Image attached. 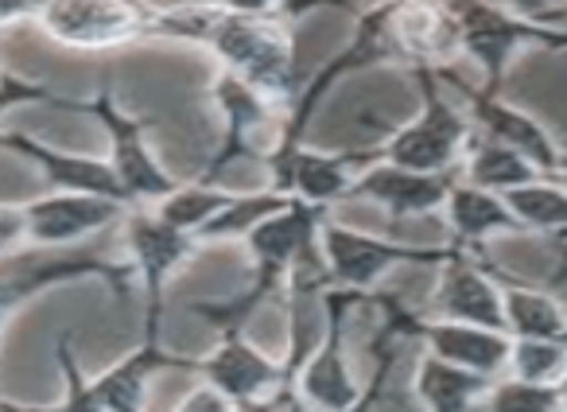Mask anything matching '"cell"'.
Here are the masks:
<instances>
[{
    "mask_svg": "<svg viewBox=\"0 0 567 412\" xmlns=\"http://www.w3.org/2000/svg\"><path fill=\"white\" fill-rule=\"evenodd\" d=\"M203 48L218 59L221 71L245 79L284 113L300 94L303 74L296 66V43L280 17H234L221 9Z\"/></svg>",
    "mask_w": 567,
    "mask_h": 412,
    "instance_id": "cell-1",
    "label": "cell"
},
{
    "mask_svg": "<svg viewBox=\"0 0 567 412\" xmlns=\"http://www.w3.org/2000/svg\"><path fill=\"white\" fill-rule=\"evenodd\" d=\"M79 280H102L113 288V296H125L133 285V265L105 249H32V254L0 257V331L9 327L24 303L51 288L79 285Z\"/></svg>",
    "mask_w": 567,
    "mask_h": 412,
    "instance_id": "cell-2",
    "label": "cell"
},
{
    "mask_svg": "<svg viewBox=\"0 0 567 412\" xmlns=\"http://www.w3.org/2000/svg\"><path fill=\"white\" fill-rule=\"evenodd\" d=\"M412 79L420 82V113L412 121H404L396 133H389L378 144L381 159L409 172H458L466 148L474 141V125L466 117L463 105H455L443 94V82L435 71H412Z\"/></svg>",
    "mask_w": 567,
    "mask_h": 412,
    "instance_id": "cell-3",
    "label": "cell"
},
{
    "mask_svg": "<svg viewBox=\"0 0 567 412\" xmlns=\"http://www.w3.org/2000/svg\"><path fill=\"white\" fill-rule=\"evenodd\" d=\"M319 249H323L331 285L350 288V292H373L378 280L393 269H443L451 257L463 254V246L455 241L424 246V241L373 238V234L342 226L334 218H327L319 230Z\"/></svg>",
    "mask_w": 567,
    "mask_h": 412,
    "instance_id": "cell-4",
    "label": "cell"
},
{
    "mask_svg": "<svg viewBox=\"0 0 567 412\" xmlns=\"http://www.w3.org/2000/svg\"><path fill=\"white\" fill-rule=\"evenodd\" d=\"M362 303H373V292H350L331 285L323 292V339L311 350L303 370L296 373V401L300 412H350L362 396L347 358V323Z\"/></svg>",
    "mask_w": 567,
    "mask_h": 412,
    "instance_id": "cell-5",
    "label": "cell"
},
{
    "mask_svg": "<svg viewBox=\"0 0 567 412\" xmlns=\"http://www.w3.org/2000/svg\"><path fill=\"white\" fill-rule=\"evenodd\" d=\"M210 102L218 105L221 121H226V133H221L218 148L210 152V159H206L203 172H198L195 179L221 187V172H226V167L241 164V159H260V164H265L276 136H280L284 110L229 71L214 74Z\"/></svg>",
    "mask_w": 567,
    "mask_h": 412,
    "instance_id": "cell-6",
    "label": "cell"
},
{
    "mask_svg": "<svg viewBox=\"0 0 567 412\" xmlns=\"http://www.w3.org/2000/svg\"><path fill=\"white\" fill-rule=\"evenodd\" d=\"M121 226H125V261L133 265V277L141 280L144 292V339H159L167 285L179 277L183 265L203 254V241L167 226L152 206H128Z\"/></svg>",
    "mask_w": 567,
    "mask_h": 412,
    "instance_id": "cell-7",
    "label": "cell"
},
{
    "mask_svg": "<svg viewBox=\"0 0 567 412\" xmlns=\"http://www.w3.org/2000/svg\"><path fill=\"white\" fill-rule=\"evenodd\" d=\"M79 113H90V117L105 128V136H110V164L128 206H156L159 198L179 187V179H175L156 159V152H152L148 121L121 110L117 90L113 86H102L97 94L82 97Z\"/></svg>",
    "mask_w": 567,
    "mask_h": 412,
    "instance_id": "cell-8",
    "label": "cell"
},
{
    "mask_svg": "<svg viewBox=\"0 0 567 412\" xmlns=\"http://www.w3.org/2000/svg\"><path fill=\"white\" fill-rule=\"evenodd\" d=\"M156 9L144 0H48L40 32L71 51H113L148 40Z\"/></svg>",
    "mask_w": 567,
    "mask_h": 412,
    "instance_id": "cell-9",
    "label": "cell"
},
{
    "mask_svg": "<svg viewBox=\"0 0 567 412\" xmlns=\"http://www.w3.org/2000/svg\"><path fill=\"white\" fill-rule=\"evenodd\" d=\"M435 74H440L443 86L455 90L466 117H471V125L478 128L482 136L509 144V148H517L525 159H533V164L540 167V175L559 179V172H564V164H567V152H564V144H556V136H551L533 113L502 102V94H486L482 86H471L455 66L435 71Z\"/></svg>",
    "mask_w": 567,
    "mask_h": 412,
    "instance_id": "cell-10",
    "label": "cell"
},
{
    "mask_svg": "<svg viewBox=\"0 0 567 412\" xmlns=\"http://www.w3.org/2000/svg\"><path fill=\"white\" fill-rule=\"evenodd\" d=\"M198 381L214 385L234 404L265 401V396H284V362H276L260 347H252L245 339V327H226V331H218V342L198 358Z\"/></svg>",
    "mask_w": 567,
    "mask_h": 412,
    "instance_id": "cell-11",
    "label": "cell"
},
{
    "mask_svg": "<svg viewBox=\"0 0 567 412\" xmlns=\"http://www.w3.org/2000/svg\"><path fill=\"white\" fill-rule=\"evenodd\" d=\"M381 159V148H350V152H323V148H296L276 172H268L265 187H276L284 195L303 198L316 206H339L350 198L354 179L365 167Z\"/></svg>",
    "mask_w": 567,
    "mask_h": 412,
    "instance_id": "cell-12",
    "label": "cell"
},
{
    "mask_svg": "<svg viewBox=\"0 0 567 412\" xmlns=\"http://www.w3.org/2000/svg\"><path fill=\"white\" fill-rule=\"evenodd\" d=\"M125 203L102 195H74V190H51L43 198L24 203L28 241L35 249H74L94 234L125 223Z\"/></svg>",
    "mask_w": 567,
    "mask_h": 412,
    "instance_id": "cell-13",
    "label": "cell"
},
{
    "mask_svg": "<svg viewBox=\"0 0 567 412\" xmlns=\"http://www.w3.org/2000/svg\"><path fill=\"white\" fill-rule=\"evenodd\" d=\"M455 179L458 172H409L389 159H373L354 179L350 198H370L393 223H409V218L443 215V203H447Z\"/></svg>",
    "mask_w": 567,
    "mask_h": 412,
    "instance_id": "cell-14",
    "label": "cell"
},
{
    "mask_svg": "<svg viewBox=\"0 0 567 412\" xmlns=\"http://www.w3.org/2000/svg\"><path fill=\"white\" fill-rule=\"evenodd\" d=\"M432 319H455V323L505 331L502 280L478 254L463 249L440 269V285L432 292Z\"/></svg>",
    "mask_w": 567,
    "mask_h": 412,
    "instance_id": "cell-15",
    "label": "cell"
},
{
    "mask_svg": "<svg viewBox=\"0 0 567 412\" xmlns=\"http://www.w3.org/2000/svg\"><path fill=\"white\" fill-rule=\"evenodd\" d=\"M0 148L12 152V156H20V159H28L32 167H40L43 179L51 183V190L102 195V198H117V203H125L110 159L86 156V152H63V148H55V144L40 141V136L24 133V128H0Z\"/></svg>",
    "mask_w": 567,
    "mask_h": 412,
    "instance_id": "cell-16",
    "label": "cell"
},
{
    "mask_svg": "<svg viewBox=\"0 0 567 412\" xmlns=\"http://www.w3.org/2000/svg\"><path fill=\"white\" fill-rule=\"evenodd\" d=\"M159 373H195L198 378V358L172 354L159 347V339H141L133 354L90 378V393L105 412H148V385Z\"/></svg>",
    "mask_w": 567,
    "mask_h": 412,
    "instance_id": "cell-17",
    "label": "cell"
},
{
    "mask_svg": "<svg viewBox=\"0 0 567 412\" xmlns=\"http://www.w3.org/2000/svg\"><path fill=\"white\" fill-rule=\"evenodd\" d=\"M393 43L404 71H447L455 66V59H463L458 28L440 0L396 4Z\"/></svg>",
    "mask_w": 567,
    "mask_h": 412,
    "instance_id": "cell-18",
    "label": "cell"
},
{
    "mask_svg": "<svg viewBox=\"0 0 567 412\" xmlns=\"http://www.w3.org/2000/svg\"><path fill=\"white\" fill-rule=\"evenodd\" d=\"M443 218H447L451 241L471 254H478L494 234H525V226L517 223L502 195L474 187L466 179H455L447 203H443Z\"/></svg>",
    "mask_w": 567,
    "mask_h": 412,
    "instance_id": "cell-19",
    "label": "cell"
},
{
    "mask_svg": "<svg viewBox=\"0 0 567 412\" xmlns=\"http://www.w3.org/2000/svg\"><path fill=\"white\" fill-rule=\"evenodd\" d=\"M489 381L494 378L451 365L424 350L416 373H412V393L424 404V412H482V396H486Z\"/></svg>",
    "mask_w": 567,
    "mask_h": 412,
    "instance_id": "cell-20",
    "label": "cell"
},
{
    "mask_svg": "<svg viewBox=\"0 0 567 412\" xmlns=\"http://www.w3.org/2000/svg\"><path fill=\"white\" fill-rule=\"evenodd\" d=\"M458 179L474 183L482 190H494V195H509L517 187H528V183L544 179L540 167L533 159H525L517 148L502 141H489L474 128V141L466 148L463 164H458Z\"/></svg>",
    "mask_w": 567,
    "mask_h": 412,
    "instance_id": "cell-21",
    "label": "cell"
},
{
    "mask_svg": "<svg viewBox=\"0 0 567 412\" xmlns=\"http://www.w3.org/2000/svg\"><path fill=\"white\" fill-rule=\"evenodd\" d=\"M502 308H505V334H509V339L567 342V311L559 308L556 296L544 292V288L505 285Z\"/></svg>",
    "mask_w": 567,
    "mask_h": 412,
    "instance_id": "cell-22",
    "label": "cell"
},
{
    "mask_svg": "<svg viewBox=\"0 0 567 412\" xmlns=\"http://www.w3.org/2000/svg\"><path fill=\"white\" fill-rule=\"evenodd\" d=\"M525 234H540V238H567V187L559 179H536L528 187H517L502 195Z\"/></svg>",
    "mask_w": 567,
    "mask_h": 412,
    "instance_id": "cell-23",
    "label": "cell"
},
{
    "mask_svg": "<svg viewBox=\"0 0 567 412\" xmlns=\"http://www.w3.org/2000/svg\"><path fill=\"white\" fill-rule=\"evenodd\" d=\"M229 198H234V190L190 179V183H179L172 195L159 198L152 210H156L167 226H175V230H183V234H195V238H198V234H203L206 226H210L214 218L226 210Z\"/></svg>",
    "mask_w": 567,
    "mask_h": 412,
    "instance_id": "cell-24",
    "label": "cell"
},
{
    "mask_svg": "<svg viewBox=\"0 0 567 412\" xmlns=\"http://www.w3.org/2000/svg\"><path fill=\"white\" fill-rule=\"evenodd\" d=\"M288 198H292V195H284V190H276V187L234 190V198L226 203V210H221V215L214 218L203 234H198V241H203V246H214V241H241L252 226H260L268 215L284 210V206H288Z\"/></svg>",
    "mask_w": 567,
    "mask_h": 412,
    "instance_id": "cell-25",
    "label": "cell"
},
{
    "mask_svg": "<svg viewBox=\"0 0 567 412\" xmlns=\"http://www.w3.org/2000/svg\"><path fill=\"white\" fill-rule=\"evenodd\" d=\"M482 412H564L559 385H540L525 378H494L482 396Z\"/></svg>",
    "mask_w": 567,
    "mask_h": 412,
    "instance_id": "cell-26",
    "label": "cell"
},
{
    "mask_svg": "<svg viewBox=\"0 0 567 412\" xmlns=\"http://www.w3.org/2000/svg\"><path fill=\"white\" fill-rule=\"evenodd\" d=\"M513 378L540 381V385H559L567 373V342H544V339H513L509 370Z\"/></svg>",
    "mask_w": 567,
    "mask_h": 412,
    "instance_id": "cell-27",
    "label": "cell"
},
{
    "mask_svg": "<svg viewBox=\"0 0 567 412\" xmlns=\"http://www.w3.org/2000/svg\"><path fill=\"white\" fill-rule=\"evenodd\" d=\"M55 365H59V378H63V401L48 404V412H105L97 404V396L90 393V378L82 373L71 334H59L55 339Z\"/></svg>",
    "mask_w": 567,
    "mask_h": 412,
    "instance_id": "cell-28",
    "label": "cell"
},
{
    "mask_svg": "<svg viewBox=\"0 0 567 412\" xmlns=\"http://www.w3.org/2000/svg\"><path fill=\"white\" fill-rule=\"evenodd\" d=\"M20 105H59V110H74L79 113L82 97H66L59 90H51L48 82H35L24 79V74H12V71H0V117Z\"/></svg>",
    "mask_w": 567,
    "mask_h": 412,
    "instance_id": "cell-29",
    "label": "cell"
},
{
    "mask_svg": "<svg viewBox=\"0 0 567 412\" xmlns=\"http://www.w3.org/2000/svg\"><path fill=\"white\" fill-rule=\"evenodd\" d=\"M32 246L28 241L24 203H0V257H17Z\"/></svg>",
    "mask_w": 567,
    "mask_h": 412,
    "instance_id": "cell-30",
    "label": "cell"
},
{
    "mask_svg": "<svg viewBox=\"0 0 567 412\" xmlns=\"http://www.w3.org/2000/svg\"><path fill=\"white\" fill-rule=\"evenodd\" d=\"M175 412H234V401H229V396H221L214 385H206V381H198V385L183 396Z\"/></svg>",
    "mask_w": 567,
    "mask_h": 412,
    "instance_id": "cell-31",
    "label": "cell"
},
{
    "mask_svg": "<svg viewBox=\"0 0 567 412\" xmlns=\"http://www.w3.org/2000/svg\"><path fill=\"white\" fill-rule=\"evenodd\" d=\"M48 0H0V32L17 24H35Z\"/></svg>",
    "mask_w": 567,
    "mask_h": 412,
    "instance_id": "cell-32",
    "label": "cell"
},
{
    "mask_svg": "<svg viewBox=\"0 0 567 412\" xmlns=\"http://www.w3.org/2000/svg\"><path fill=\"white\" fill-rule=\"evenodd\" d=\"M234 17H280V0H214Z\"/></svg>",
    "mask_w": 567,
    "mask_h": 412,
    "instance_id": "cell-33",
    "label": "cell"
},
{
    "mask_svg": "<svg viewBox=\"0 0 567 412\" xmlns=\"http://www.w3.org/2000/svg\"><path fill=\"white\" fill-rule=\"evenodd\" d=\"M497 4H505V9L517 12V17H525V20H540V24H544V17H548V12L556 9L559 0H497Z\"/></svg>",
    "mask_w": 567,
    "mask_h": 412,
    "instance_id": "cell-34",
    "label": "cell"
},
{
    "mask_svg": "<svg viewBox=\"0 0 567 412\" xmlns=\"http://www.w3.org/2000/svg\"><path fill=\"white\" fill-rule=\"evenodd\" d=\"M234 412H296L284 396H265V401H245L234 404Z\"/></svg>",
    "mask_w": 567,
    "mask_h": 412,
    "instance_id": "cell-35",
    "label": "cell"
},
{
    "mask_svg": "<svg viewBox=\"0 0 567 412\" xmlns=\"http://www.w3.org/2000/svg\"><path fill=\"white\" fill-rule=\"evenodd\" d=\"M564 20H567V0H559L556 9L544 17V24H556V28H564Z\"/></svg>",
    "mask_w": 567,
    "mask_h": 412,
    "instance_id": "cell-36",
    "label": "cell"
},
{
    "mask_svg": "<svg viewBox=\"0 0 567 412\" xmlns=\"http://www.w3.org/2000/svg\"><path fill=\"white\" fill-rule=\"evenodd\" d=\"M0 412H24V404H12V401H0Z\"/></svg>",
    "mask_w": 567,
    "mask_h": 412,
    "instance_id": "cell-37",
    "label": "cell"
},
{
    "mask_svg": "<svg viewBox=\"0 0 567 412\" xmlns=\"http://www.w3.org/2000/svg\"><path fill=\"white\" fill-rule=\"evenodd\" d=\"M559 396H564V412H567V373H564V381H559Z\"/></svg>",
    "mask_w": 567,
    "mask_h": 412,
    "instance_id": "cell-38",
    "label": "cell"
},
{
    "mask_svg": "<svg viewBox=\"0 0 567 412\" xmlns=\"http://www.w3.org/2000/svg\"><path fill=\"white\" fill-rule=\"evenodd\" d=\"M24 412H48V404H24Z\"/></svg>",
    "mask_w": 567,
    "mask_h": 412,
    "instance_id": "cell-39",
    "label": "cell"
},
{
    "mask_svg": "<svg viewBox=\"0 0 567 412\" xmlns=\"http://www.w3.org/2000/svg\"><path fill=\"white\" fill-rule=\"evenodd\" d=\"M559 183H564V187H567V164H564V172H559Z\"/></svg>",
    "mask_w": 567,
    "mask_h": 412,
    "instance_id": "cell-40",
    "label": "cell"
},
{
    "mask_svg": "<svg viewBox=\"0 0 567 412\" xmlns=\"http://www.w3.org/2000/svg\"><path fill=\"white\" fill-rule=\"evenodd\" d=\"M396 4H416V0H396Z\"/></svg>",
    "mask_w": 567,
    "mask_h": 412,
    "instance_id": "cell-41",
    "label": "cell"
}]
</instances>
